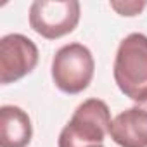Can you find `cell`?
I'll return each mask as SVG.
<instances>
[{
	"label": "cell",
	"mask_w": 147,
	"mask_h": 147,
	"mask_svg": "<svg viewBox=\"0 0 147 147\" xmlns=\"http://www.w3.org/2000/svg\"><path fill=\"white\" fill-rule=\"evenodd\" d=\"M113 75L118 88L135 102L147 95V36L130 33L119 42Z\"/></svg>",
	"instance_id": "cell-1"
},
{
	"label": "cell",
	"mask_w": 147,
	"mask_h": 147,
	"mask_svg": "<svg viewBox=\"0 0 147 147\" xmlns=\"http://www.w3.org/2000/svg\"><path fill=\"white\" fill-rule=\"evenodd\" d=\"M111 111L100 99H87L82 102L67 125L61 130L59 147H94L100 145L111 128Z\"/></svg>",
	"instance_id": "cell-2"
},
{
	"label": "cell",
	"mask_w": 147,
	"mask_h": 147,
	"mask_svg": "<svg viewBox=\"0 0 147 147\" xmlns=\"http://www.w3.org/2000/svg\"><path fill=\"white\" fill-rule=\"evenodd\" d=\"M94 55L82 43L61 47L52 59V80L61 92L69 95L83 92L94 78Z\"/></svg>",
	"instance_id": "cell-3"
},
{
	"label": "cell",
	"mask_w": 147,
	"mask_h": 147,
	"mask_svg": "<svg viewBox=\"0 0 147 147\" xmlns=\"http://www.w3.org/2000/svg\"><path fill=\"white\" fill-rule=\"evenodd\" d=\"M80 23V2L76 0H36L30 7V26L47 40L71 33Z\"/></svg>",
	"instance_id": "cell-4"
},
{
	"label": "cell",
	"mask_w": 147,
	"mask_h": 147,
	"mask_svg": "<svg viewBox=\"0 0 147 147\" xmlns=\"http://www.w3.org/2000/svg\"><path fill=\"white\" fill-rule=\"evenodd\" d=\"M38 47L21 33H11L0 40V83H14L36 67Z\"/></svg>",
	"instance_id": "cell-5"
},
{
	"label": "cell",
	"mask_w": 147,
	"mask_h": 147,
	"mask_svg": "<svg viewBox=\"0 0 147 147\" xmlns=\"http://www.w3.org/2000/svg\"><path fill=\"white\" fill-rule=\"evenodd\" d=\"M109 135L119 147H147V95L113 119Z\"/></svg>",
	"instance_id": "cell-6"
},
{
	"label": "cell",
	"mask_w": 147,
	"mask_h": 147,
	"mask_svg": "<svg viewBox=\"0 0 147 147\" xmlns=\"http://www.w3.org/2000/svg\"><path fill=\"white\" fill-rule=\"evenodd\" d=\"M33 137L31 119L18 106L0 107V147H28Z\"/></svg>",
	"instance_id": "cell-7"
},
{
	"label": "cell",
	"mask_w": 147,
	"mask_h": 147,
	"mask_svg": "<svg viewBox=\"0 0 147 147\" xmlns=\"http://www.w3.org/2000/svg\"><path fill=\"white\" fill-rule=\"evenodd\" d=\"M145 0H130V2H111V9H114L119 16H137L145 9Z\"/></svg>",
	"instance_id": "cell-8"
},
{
	"label": "cell",
	"mask_w": 147,
	"mask_h": 147,
	"mask_svg": "<svg viewBox=\"0 0 147 147\" xmlns=\"http://www.w3.org/2000/svg\"><path fill=\"white\" fill-rule=\"evenodd\" d=\"M94 147H102V145H94Z\"/></svg>",
	"instance_id": "cell-9"
}]
</instances>
